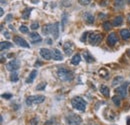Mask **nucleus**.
<instances>
[{
	"label": "nucleus",
	"mask_w": 130,
	"mask_h": 125,
	"mask_svg": "<svg viewBox=\"0 0 130 125\" xmlns=\"http://www.w3.org/2000/svg\"><path fill=\"white\" fill-rule=\"evenodd\" d=\"M57 76H58L61 81H64V82H70L74 78L72 71L65 68V67H59L57 69Z\"/></svg>",
	"instance_id": "f257e3e1"
},
{
	"label": "nucleus",
	"mask_w": 130,
	"mask_h": 125,
	"mask_svg": "<svg viewBox=\"0 0 130 125\" xmlns=\"http://www.w3.org/2000/svg\"><path fill=\"white\" fill-rule=\"evenodd\" d=\"M86 101L81 98V97H78V96H76V97H73L71 99V105L72 107L74 109L78 110V111H81V112H84L85 109H86Z\"/></svg>",
	"instance_id": "f03ea898"
},
{
	"label": "nucleus",
	"mask_w": 130,
	"mask_h": 125,
	"mask_svg": "<svg viewBox=\"0 0 130 125\" xmlns=\"http://www.w3.org/2000/svg\"><path fill=\"white\" fill-rule=\"evenodd\" d=\"M65 121L68 125H80L82 122V118L77 114L69 113L65 116Z\"/></svg>",
	"instance_id": "7ed1b4c3"
},
{
	"label": "nucleus",
	"mask_w": 130,
	"mask_h": 125,
	"mask_svg": "<svg viewBox=\"0 0 130 125\" xmlns=\"http://www.w3.org/2000/svg\"><path fill=\"white\" fill-rule=\"evenodd\" d=\"M45 100V97L42 95H37V96H29L26 99V104L27 105H32V104H40Z\"/></svg>",
	"instance_id": "20e7f679"
},
{
	"label": "nucleus",
	"mask_w": 130,
	"mask_h": 125,
	"mask_svg": "<svg viewBox=\"0 0 130 125\" xmlns=\"http://www.w3.org/2000/svg\"><path fill=\"white\" fill-rule=\"evenodd\" d=\"M128 85H129L128 82L123 83L121 86L117 87V89L115 90L119 97H121V98H126L127 97V87H128Z\"/></svg>",
	"instance_id": "39448f33"
},
{
	"label": "nucleus",
	"mask_w": 130,
	"mask_h": 125,
	"mask_svg": "<svg viewBox=\"0 0 130 125\" xmlns=\"http://www.w3.org/2000/svg\"><path fill=\"white\" fill-rule=\"evenodd\" d=\"M103 36L99 33H91L89 35V42L91 45H97L101 42Z\"/></svg>",
	"instance_id": "423d86ee"
},
{
	"label": "nucleus",
	"mask_w": 130,
	"mask_h": 125,
	"mask_svg": "<svg viewBox=\"0 0 130 125\" xmlns=\"http://www.w3.org/2000/svg\"><path fill=\"white\" fill-rule=\"evenodd\" d=\"M19 67H20V62H19V60H17V59H13V60H11L10 62H8V63L6 64L7 70L12 71V72L19 69Z\"/></svg>",
	"instance_id": "0eeeda50"
},
{
	"label": "nucleus",
	"mask_w": 130,
	"mask_h": 125,
	"mask_svg": "<svg viewBox=\"0 0 130 125\" xmlns=\"http://www.w3.org/2000/svg\"><path fill=\"white\" fill-rule=\"evenodd\" d=\"M117 42H118V37H117L116 34H115V32L110 33V34L108 35V37H107V44H108V46L112 47V46H114L115 44H116Z\"/></svg>",
	"instance_id": "6e6552de"
},
{
	"label": "nucleus",
	"mask_w": 130,
	"mask_h": 125,
	"mask_svg": "<svg viewBox=\"0 0 130 125\" xmlns=\"http://www.w3.org/2000/svg\"><path fill=\"white\" fill-rule=\"evenodd\" d=\"M73 49H74V44H73V43H72L71 41L66 42L65 44L63 45V50H64L65 54H66L67 56H70V55L72 54Z\"/></svg>",
	"instance_id": "1a4fd4ad"
},
{
	"label": "nucleus",
	"mask_w": 130,
	"mask_h": 125,
	"mask_svg": "<svg viewBox=\"0 0 130 125\" xmlns=\"http://www.w3.org/2000/svg\"><path fill=\"white\" fill-rule=\"evenodd\" d=\"M13 41L15 42V44H17L18 46H21V47H25V48H29V44L21 38L20 36H14L13 37Z\"/></svg>",
	"instance_id": "9d476101"
},
{
	"label": "nucleus",
	"mask_w": 130,
	"mask_h": 125,
	"mask_svg": "<svg viewBox=\"0 0 130 125\" xmlns=\"http://www.w3.org/2000/svg\"><path fill=\"white\" fill-rule=\"evenodd\" d=\"M40 55L45 60H50L52 58V52L49 49H46V48H41L40 49Z\"/></svg>",
	"instance_id": "9b49d317"
},
{
	"label": "nucleus",
	"mask_w": 130,
	"mask_h": 125,
	"mask_svg": "<svg viewBox=\"0 0 130 125\" xmlns=\"http://www.w3.org/2000/svg\"><path fill=\"white\" fill-rule=\"evenodd\" d=\"M51 34L53 35L54 39H57V38H58V36H59V23L58 22H55L54 24H52Z\"/></svg>",
	"instance_id": "f8f14e48"
},
{
	"label": "nucleus",
	"mask_w": 130,
	"mask_h": 125,
	"mask_svg": "<svg viewBox=\"0 0 130 125\" xmlns=\"http://www.w3.org/2000/svg\"><path fill=\"white\" fill-rule=\"evenodd\" d=\"M52 57H53V59H55L57 61L63 60V55H62L61 51L59 49H56V48L52 50Z\"/></svg>",
	"instance_id": "ddd939ff"
},
{
	"label": "nucleus",
	"mask_w": 130,
	"mask_h": 125,
	"mask_svg": "<svg viewBox=\"0 0 130 125\" xmlns=\"http://www.w3.org/2000/svg\"><path fill=\"white\" fill-rule=\"evenodd\" d=\"M29 36H30V38H31V40H32L33 43H40V42L42 41L41 36L38 34V33H36V32H32V33H30Z\"/></svg>",
	"instance_id": "4468645a"
},
{
	"label": "nucleus",
	"mask_w": 130,
	"mask_h": 125,
	"mask_svg": "<svg viewBox=\"0 0 130 125\" xmlns=\"http://www.w3.org/2000/svg\"><path fill=\"white\" fill-rule=\"evenodd\" d=\"M84 19H85L86 23H88V24H93L94 23V16L89 12H86L84 14Z\"/></svg>",
	"instance_id": "2eb2a0df"
},
{
	"label": "nucleus",
	"mask_w": 130,
	"mask_h": 125,
	"mask_svg": "<svg viewBox=\"0 0 130 125\" xmlns=\"http://www.w3.org/2000/svg\"><path fill=\"white\" fill-rule=\"evenodd\" d=\"M100 92L102 93L105 97H109L110 90H109V87H107L106 85H101L100 86Z\"/></svg>",
	"instance_id": "dca6fc26"
},
{
	"label": "nucleus",
	"mask_w": 130,
	"mask_h": 125,
	"mask_svg": "<svg viewBox=\"0 0 130 125\" xmlns=\"http://www.w3.org/2000/svg\"><path fill=\"white\" fill-rule=\"evenodd\" d=\"M80 61H81V56H80V54L76 53L73 57H72L71 64H72V65H78V64L80 63Z\"/></svg>",
	"instance_id": "f3484780"
},
{
	"label": "nucleus",
	"mask_w": 130,
	"mask_h": 125,
	"mask_svg": "<svg viewBox=\"0 0 130 125\" xmlns=\"http://www.w3.org/2000/svg\"><path fill=\"white\" fill-rule=\"evenodd\" d=\"M120 35H121L122 39H124V40H128V39H130V30L122 29L121 31H120Z\"/></svg>",
	"instance_id": "a211bd4d"
},
{
	"label": "nucleus",
	"mask_w": 130,
	"mask_h": 125,
	"mask_svg": "<svg viewBox=\"0 0 130 125\" xmlns=\"http://www.w3.org/2000/svg\"><path fill=\"white\" fill-rule=\"evenodd\" d=\"M36 76H37V70H35V69L32 70L31 73L29 74V77L27 78V81H26V82H27V83H32L33 81H34V79H35Z\"/></svg>",
	"instance_id": "6ab92c4d"
},
{
	"label": "nucleus",
	"mask_w": 130,
	"mask_h": 125,
	"mask_svg": "<svg viewBox=\"0 0 130 125\" xmlns=\"http://www.w3.org/2000/svg\"><path fill=\"white\" fill-rule=\"evenodd\" d=\"M122 22H123V17H122V16H117V17L112 21V26H115V27L120 26V25L122 24Z\"/></svg>",
	"instance_id": "aec40b11"
},
{
	"label": "nucleus",
	"mask_w": 130,
	"mask_h": 125,
	"mask_svg": "<svg viewBox=\"0 0 130 125\" xmlns=\"http://www.w3.org/2000/svg\"><path fill=\"white\" fill-rule=\"evenodd\" d=\"M83 56H84L85 61H86V62H88V63H91V62H93V61H94L93 56L91 55L88 51H85L84 53H83Z\"/></svg>",
	"instance_id": "412c9836"
},
{
	"label": "nucleus",
	"mask_w": 130,
	"mask_h": 125,
	"mask_svg": "<svg viewBox=\"0 0 130 125\" xmlns=\"http://www.w3.org/2000/svg\"><path fill=\"white\" fill-rule=\"evenodd\" d=\"M52 31V24H47L43 27V34L44 35H48L49 33H51Z\"/></svg>",
	"instance_id": "4be33fe9"
},
{
	"label": "nucleus",
	"mask_w": 130,
	"mask_h": 125,
	"mask_svg": "<svg viewBox=\"0 0 130 125\" xmlns=\"http://www.w3.org/2000/svg\"><path fill=\"white\" fill-rule=\"evenodd\" d=\"M12 46V44L10 42H7V41H2L1 43H0V47H1V51H3V50H6V49H8V48H10Z\"/></svg>",
	"instance_id": "5701e85b"
},
{
	"label": "nucleus",
	"mask_w": 130,
	"mask_h": 125,
	"mask_svg": "<svg viewBox=\"0 0 130 125\" xmlns=\"http://www.w3.org/2000/svg\"><path fill=\"white\" fill-rule=\"evenodd\" d=\"M30 12H31V8H26L25 10H23L22 12V18L23 19H28L30 15Z\"/></svg>",
	"instance_id": "b1692460"
},
{
	"label": "nucleus",
	"mask_w": 130,
	"mask_h": 125,
	"mask_svg": "<svg viewBox=\"0 0 130 125\" xmlns=\"http://www.w3.org/2000/svg\"><path fill=\"white\" fill-rule=\"evenodd\" d=\"M125 4V0H115L114 5L116 6L117 8H122Z\"/></svg>",
	"instance_id": "393cba45"
},
{
	"label": "nucleus",
	"mask_w": 130,
	"mask_h": 125,
	"mask_svg": "<svg viewBox=\"0 0 130 125\" xmlns=\"http://www.w3.org/2000/svg\"><path fill=\"white\" fill-rule=\"evenodd\" d=\"M10 80L12 81V82H17L18 81V74L16 73L15 71H13L11 75H10Z\"/></svg>",
	"instance_id": "a878e982"
},
{
	"label": "nucleus",
	"mask_w": 130,
	"mask_h": 125,
	"mask_svg": "<svg viewBox=\"0 0 130 125\" xmlns=\"http://www.w3.org/2000/svg\"><path fill=\"white\" fill-rule=\"evenodd\" d=\"M112 101H113V103L115 105H116V106H120V104H121L120 97H118V96H113V97H112Z\"/></svg>",
	"instance_id": "bb28decb"
},
{
	"label": "nucleus",
	"mask_w": 130,
	"mask_h": 125,
	"mask_svg": "<svg viewBox=\"0 0 130 125\" xmlns=\"http://www.w3.org/2000/svg\"><path fill=\"white\" fill-rule=\"evenodd\" d=\"M103 28H104V30H106V31L110 30L111 29V23H110L109 21H105L103 23Z\"/></svg>",
	"instance_id": "cd10ccee"
},
{
	"label": "nucleus",
	"mask_w": 130,
	"mask_h": 125,
	"mask_svg": "<svg viewBox=\"0 0 130 125\" xmlns=\"http://www.w3.org/2000/svg\"><path fill=\"white\" fill-rule=\"evenodd\" d=\"M123 80V78L121 77V76H118V77H115L114 79H113V82H112V85L113 86H115L116 84H118V83H120L121 81Z\"/></svg>",
	"instance_id": "c85d7f7f"
},
{
	"label": "nucleus",
	"mask_w": 130,
	"mask_h": 125,
	"mask_svg": "<svg viewBox=\"0 0 130 125\" xmlns=\"http://www.w3.org/2000/svg\"><path fill=\"white\" fill-rule=\"evenodd\" d=\"M45 87H46V83H45V82H42V83L38 84V85L36 86V90H39V91H41V90H44V89H45Z\"/></svg>",
	"instance_id": "c756f323"
},
{
	"label": "nucleus",
	"mask_w": 130,
	"mask_h": 125,
	"mask_svg": "<svg viewBox=\"0 0 130 125\" xmlns=\"http://www.w3.org/2000/svg\"><path fill=\"white\" fill-rule=\"evenodd\" d=\"M19 30H20L21 33H28V31H29V29H28L25 25H21L20 28H19Z\"/></svg>",
	"instance_id": "7c9ffc66"
},
{
	"label": "nucleus",
	"mask_w": 130,
	"mask_h": 125,
	"mask_svg": "<svg viewBox=\"0 0 130 125\" xmlns=\"http://www.w3.org/2000/svg\"><path fill=\"white\" fill-rule=\"evenodd\" d=\"M31 29L32 30H36V29H38L39 28V24H38V22H33L32 24H31Z\"/></svg>",
	"instance_id": "2f4dec72"
},
{
	"label": "nucleus",
	"mask_w": 130,
	"mask_h": 125,
	"mask_svg": "<svg viewBox=\"0 0 130 125\" xmlns=\"http://www.w3.org/2000/svg\"><path fill=\"white\" fill-rule=\"evenodd\" d=\"M78 1L81 5H88V4L91 2V0H78Z\"/></svg>",
	"instance_id": "473e14b6"
},
{
	"label": "nucleus",
	"mask_w": 130,
	"mask_h": 125,
	"mask_svg": "<svg viewBox=\"0 0 130 125\" xmlns=\"http://www.w3.org/2000/svg\"><path fill=\"white\" fill-rule=\"evenodd\" d=\"M2 97L4 99H10L12 97V95L10 93H4V94H2Z\"/></svg>",
	"instance_id": "72a5a7b5"
},
{
	"label": "nucleus",
	"mask_w": 130,
	"mask_h": 125,
	"mask_svg": "<svg viewBox=\"0 0 130 125\" xmlns=\"http://www.w3.org/2000/svg\"><path fill=\"white\" fill-rule=\"evenodd\" d=\"M87 35H88V32H84V33H83V35L81 36L80 40L82 41V42H85V40H86V37H87Z\"/></svg>",
	"instance_id": "f704fd0d"
},
{
	"label": "nucleus",
	"mask_w": 130,
	"mask_h": 125,
	"mask_svg": "<svg viewBox=\"0 0 130 125\" xmlns=\"http://www.w3.org/2000/svg\"><path fill=\"white\" fill-rule=\"evenodd\" d=\"M31 124L32 125H37L38 124V119L37 118H33V119H31Z\"/></svg>",
	"instance_id": "c9c22d12"
},
{
	"label": "nucleus",
	"mask_w": 130,
	"mask_h": 125,
	"mask_svg": "<svg viewBox=\"0 0 130 125\" xmlns=\"http://www.w3.org/2000/svg\"><path fill=\"white\" fill-rule=\"evenodd\" d=\"M106 70H104V69H102V70H100V75H102V76H106Z\"/></svg>",
	"instance_id": "e433bc0d"
},
{
	"label": "nucleus",
	"mask_w": 130,
	"mask_h": 125,
	"mask_svg": "<svg viewBox=\"0 0 130 125\" xmlns=\"http://www.w3.org/2000/svg\"><path fill=\"white\" fill-rule=\"evenodd\" d=\"M11 19H12V14H8L7 18H6V21H10Z\"/></svg>",
	"instance_id": "4c0bfd02"
},
{
	"label": "nucleus",
	"mask_w": 130,
	"mask_h": 125,
	"mask_svg": "<svg viewBox=\"0 0 130 125\" xmlns=\"http://www.w3.org/2000/svg\"><path fill=\"white\" fill-rule=\"evenodd\" d=\"M106 4H107V0H103L102 2H100V5L101 6H105Z\"/></svg>",
	"instance_id": "58836bf2"
},
{
	"label": "nucleus",
	"mask_w": 130,
	"mask_h": 125,
	"mask_svg": "<svg viewBox=\"0 0 130 125\" xmlns=\"http://www.w3.org/2000/svg\"><path fill=\"white\" fill-rule=\"evenodd\" d=\"M41 65H42V62H40V61H36L35 66H41Z\"/></svg>",
	"instance_id": "ea45409f"
},
{
	"label": "nucleus",
	"mask_w": 130,
	"mask_h": 125,
	"mask_svg": "<svg viewBox=\"0 0 130 125\" xmlns=\"http://www.w3.org/2000/svg\"><path fill=\"white\" fill-rule=\"evenodd\" d=\"M4 36H6V38H9V37H10V36H9V34H8V32H7V31L4 32Z\"/></svg>",
	"instance_id": "a19ab883"
},
{
	"label": "nucleus",
	"mask_w": 130,
	"mask_h": 125,
	"mask_svg": "<svg viewBox=\"0 0 130 125\" xmlns=\"http://www.w3.org/2000/svg\"><path fill=\"white\" fill-rule=\"evenodd\" d=\"M0 14H1V16H3V14H4V11L2 8H0Z\"/></svg>",
	"instance_id": "79ce46f5"
},
{
	"label": "nucleus",
	"mask_w": 130,
	"mask_h": 125,
	"mask_svg": "<svg viewBox=\"0 0 130 125\" xmlns=\"http://www.w3.org/2000/svg\"><path fill=\"white\" fill-rule=\"evenodd\" d=\"M31 2L32 3H38L39 2V0H31Z\"/></svg>",
	"instance_id": "37998d69"
},
{
	"label": "nucleus",
	"mask_w": 130,
	"mask_h": 125,
	"mask_svg": "<svg viewBox=\"0 0 130 125\" xmlns=\"http://www.w3.org/2000/svg\"><path fill=\"white\" fill-rule=\"evenodd\" d=\"M99 17H100V19L101 18H105V15H104V14H99Z\"/></svg>",
	"instance_id": "c03bdc74"
},
{
	"label": "nucleus",
	"mask_w": 130,
	"mask_h": 125,
	"mask_svg": "<svg viewBox=\"0 0 130 125\" xmlns=\"http://www.w3.org/2000/svg\"><path fill=\"white\" fill-rule=\"evenodd\" d=\"M46 41H47L48 44H51V43H52V40H51V39H47Z\"/></svg>",
	"instance_id": "a18cd8bd"
},
{
	"label": "nucleus",
	"mask_w": 130,
	"mask_h": 125,
	"mask_svg": "<svg viewBox=\"0 0 130 125\" xmlns=\"http://www.w3.org/2000/svg\"><path fill=\"white\" fill-rule=\"evenodd\" d=\"M127 56L130 58V49H128V50H127Z\"/></svg>",
	"instance_id": "49530a36"
},
{
	"label": "nucleus",
	"mask_w": 130,
	"mask_h": 125,
	"mask_svg": "<svg viewBox=\"0 0 130 125\" xmlns=\"http://www.w3.org/2000/svg\"><path fill=\"white\" fill-rule=\"evenodd\" d=\"M128 21H129V23H130V13L128 14Z\"/></svg>",
	"instance_id": "de8ad7c7"
},
{
	"label": "nucleus",
	"mask_w": 130,
	"mask_h": 125,
	"mask_svg": "<svg viewBox=\"0 0 130 125\" xmlns=\"http://www.w3.org/2000/svg\"><path fill=\"white\" fill-rule=\"evenodd\" d=\"M128 3H129V4H130V0H128Z\"/></svg>",
	"instance_id": "09e8293b"
}]
</instances>
